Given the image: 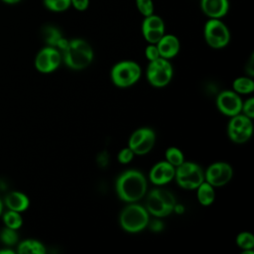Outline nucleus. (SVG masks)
Returning a JSON list of instances; mask_svg holds the SVG:
<instances>
[{
	"label": "nucleus",
	"mask_w": 254,
	"mask_h": 254,
	"mask_svg": "<svg viewBox=\"0 0 254 254\" xmlns=\"http://www.w3.org/2000/svg\"><path fill=\"white\" fill-rule=\"evenodd\" d=\"M115 190L121 200L136 202L146 194L147 180L140 171L127 170L117 178Z\"/></svg>",
	"instance_id": "f257e3e1"
},
{
	"label": "nucleus",
	"mask_w": 254,
	"mask_h": 254,
	"mask_svg": "<svg viewBox=\"0 0 254 254\" xmlns=\"http://www.w3.org/2000/svg\"><path fill=\"white\" fill-rule=\"evenodd\" d=\"M62 59L71 69H84L93 61V50L85 40L72 39L62 52Z\"/></svg>",
	"instance_id": "f03ea898"
},
{
	"label": "nucleus",
	"mask_w": 254,
	"mask_h": 254,
	"mask_svg": "<svg viewBox=\"0 0 254 254\" xmlns=\"http://www.w3.org/2000/svg\"><path fill=\"white\" fill-rule=\"evenodd\" d=\"M119 223L126 232H140L149 224V212L146 207L136 202H131L120 212Z\"/></svg>",
	"instance_id": "7ed1b4c3"
},
{
	"label": "nucleus",
	"mask_w": 254,
	"mask_h": 254,
	"mask_svg": "<svg viewBox=\"0 0 254 254\" xmlns=\"http://www.w3.org/2000/svg\"><path fill=\"white\" fill-rule=\"evenodd\" d=\"M177 201L174 194L164 189L152 190L146 199V209L156 217H165L174 211Z\"/></svg>",
	"instance_id": "20e7f679"
},
{
	"label": "nucleus",
	"mask_w": 254,
	"mask_h": 254,
	"mask_svg": "<svg viewBox=\"0 0 254 254\" xmlns=\"http://www.w3.org/2000/svg\"><path fill=\"white\" fill-rule=\"evenodd\" d=\"M140 65L134 61H121L116 63L110 71L112 82L120 88L130 87L141 77Z\"/></svg>",
	"instance_id": "39448f33"
},
{
	"label": "nucleus",
	"mask_w": 254,
	"mask_h": 254,
	"mask_svg": "<svg viewBox=\"0 0 254 254\" xmlns=\"http://www.w3.org/2000/svg\"><path fill=\"white\" fill-rule=\"evenodd\" d=\"M177 184L185 190H196L204 181V172L193 162L184 161L175 168V178Z\"/></svg>",
	"instance_id": "423d86ee"
},
{
	"label": "nucleus",
	"mask_w": 254,
	"mask_h": 254,
	"mask_svg": "<svg viewBox=\"0 0 254 254\" xmlns=\"http://www.w3.org/2000/svg\"><path fill=\"white\" fill-rule=\"evenodd\" d=\"M203 37L212 49H223L230 42V31L221 19H208L203 27Z\"/></svg>",
	"instance_id": "0eeeda50"
},
{
	"label": "nucleus",
	"mask_w": 254,
	"mask_h": 254,
	"mask_svg": "<svg viewBox=\"0 0 254 254\" xmlns=\"http://www.w3.org/2000/svg\"><path fill=\"white\" fill-rule=\"evenodd\" d=\"M174 69L169 60L158 58L149 64L146 69V77L151 85L154 87H164L170 83L173 78Z\"/></svg>",
	"instance_id": "6e6552de"
},
{
	"label": "nucleus",
	"mask_w": 254,
	"mask_h": 254,
	"mask_svg": "<svg viewBox=\"0 0 254 254\" xmlns=\"http://www.w3.org/2000/svg\"><path fill=\"white\" fill-rule=\"evenodd\" d=\"M253 134L252 119L239 113L231 117L227 125V135L236 144L246 143Z\"/></svg>",
	"instance_id": "1a4fd4ad"
},
{
	"label": "nucleus",
	"mask_w": 254,
	"mask_h": 254,
	"mask_svg": "<svg viewBox=\"0 0 254 254\" xmlns=\"http://www.w3.org/2000/svg\"><path fill=\"white\" fill-rule=\"evenodd\" d=\"M156 142V134L152 128L141 127L136 129L130 136L128 147L135 155H146L154 147Z\"/></svg>",
	"instance_id": "9d476101"
},
{
	"label": "nucleus",
	"mask_w": 254,
	"mask_h": 254,
	"mask_svg": "<svg viewBox=\"0 0 254 254\" xmlns=\"http://www.w3.org/2000/svg\"><path fill=\"white\" fill-rule=\"evenodd\" d=\"M62 61V53L55 47L47 46L38 52L35 66L42 73H50L60 66Z\"/></svg>",
	"instance_id": "9b49d317"
},
{
	"label": "nucleus",
	"mask_w": 254,
	"mask_h": 254,
	"mask_svg": "<svg viewBox=\"0 0 254 254\" xmlns=\"http://www.w3.org/2000/svg\"><path fill=\"white\" fill-rule=\"evenodd\" d=\"M233 176L232 167L225 162H215L204 172V181L214 188L225 186Z\"/></svg>",
	"instance_id": "f8f14e48"
},
{
	"label": "nucleus",
	"mask_w": 254,
	"mask_h": 254,
	"mask_svg": "<svg viewBox=\"0 0 254 254\" xmlns=\"http://www.w3.org/2000/svg\"><path fill=\"white\" fill-rule=\"evenodd\" d=\"M142 35L149 44H157L165 35L164 20L154 13L144 17L142 22Z\"/></svg>",
	"instance_id": "ddd939ff"
},
{
	"label": "nucleus",
	"mask_w": 254,
	"mask_h": 254,
	"mask_svg": "<svg viewBox=\"0 0 254 254\" xmlns=\"http://www.w3.org/2000/svg\"><path fill=\"white\" fill-rule=\"evenodd\" d=\"M242 102L241 97L234 90H223L216 97L217 109L229 117L241 113Z\"/></svg>",
	"instance_id": "4468645a"
},
{
	"label": "nucleus",
	"mask_w": 254,
	"mask_h": 254,
	"mask_svg": "<svg viewBox=\"0 0 254 254\" xmlns=\"http://www.w3.org/2000/svg\"><path fill=\"white\" fill-rule=\"evenodd\" d=\"M175 178V167L167 161H161L155 164L150 173L149 179L156 186H164L172 182Z\"/></svg>",
	"instance_id": "2eb2a0df"
},
{
	"label": "nucleus",
	"mask_w": 254,
	"mask_h": 254,
	"mask_svg": "<svg viewBox=\"0 0 254 254\" xmlns=\"http://www.w3.org/2000/svg\"><path fill=\"white\" fill-rule=\"evenodd\" d=\"M229 0H200V9L208 19H221L229 11Z\"/></svg>",
	"instance_id": "dca6fc26"
},
{
	"label": "nucleus",
	"mask_w": 254,
	"mask_h": 254,
	"mask_svg": "<svg viewBox=\"0 0 254 254\" xmlns=\"http://www.w3.org/2000/svg\"><path fill=\"white\" fill-rule=\"evenodd\" d=\"M160 57L171 60L175 58L180 52V41L177 36L173 34H166L156 44Z\"/></svg>",
	"instance_id": "f3484780"
},
{
	"label": "nucleus",
	"mask_w": 254,
	"mask_h": 254,
	"mask_svg": "<svg viewBox=\"0 0 254 254\" xmlns=\"http://www.w3.org/2000/svg\"><path fill=\"white\" fill-rule=\"evenodd\" d=\"M4 203L8 209L22 212L29 207L30 200L25 193L18 190H13L6 194L4 198Z\"/></svg>",
	"instance_id": "a211bd4d"
},
{
	"label": "nucleus",
	"mask_w": 254,
	"mask_h": 254,
	"mask_svg": "<svg viewBox=\"0 0 254 254\" xmlns=\"http://www.w3.org/2000/svg\"><path fill=\"white\" fill-rule=\"evenodd\" d=\"M196 197L201 205H204V206L210 205L215 198L214 187H212L207 182L203 181L196 188Z\"/></svg>",
	"instance_id": "6ab92c4d"
},
{
	"label": "nucleus",
	"mask_w": 254,
	"mask_h": 254,
	"mask_svg": "<svg viewBox=\"0 0 254 254\" xmlns=\"http://www.w3.org/2000/svg\"><path fill=\"white\" fill-rule=\"evenodd\" d=\"M17 252L20 254H45L46 248L42 242L36 239H26L20 242Z\"/></svg>",
	"instance_id": "aec40b11"
},
{
	"label": "nucleus",
	"mask_w": 254,
	"mask_h": 254,
	"mask_svg": "<svg viewBox=\"0 0 254 254\" xmlns=\"http://www.w3.org/2000/svg\"><path fill=\"white\" fill-rule=\"evenodd\" d=\"M232 87L238 94H249L254 90V81L251 77L240 76L233 80Z\"/></svg>",
	"instance_id": "412c9836"
},
{
	"label": "nucleus",
	"mask_w": 254,
	"mask_h": 254,
	"mask_svg": "<svg viewBox=\"0 0 254 254\" xmlns=\"http://www.w3.org/2000/svg\"><path fill=\"white\" fill-rule=\"evenodd\" d=\"M3 221L6 227L12 228V229H19L23 224V218L18 211L10 210L8 209L3 214Z\"/></svg>",
	"instance_id": "4be33fe9"
},
{
	"label": "nucleus",
	"mask_w": 254,
	"mask_h": 254,
	"mask_svg": "<svg viewBox=\"0 0 254 254\" xmlns=\"http://www.w3.org/2000/svg\"><path fill=\"white\" fill-rule=\"evenodd\" d=\"M43 36L47 45L55 48L57 47L59 41L63 38V35L60 32V30L54 26L45 27L43 31Z\"/></svg>",
	"instance_id": "5701e85b"
},
{
	"label": "nucleus",
	"mask_w": 254,
	"mask_h": 254,
	"mask_svg": "<svg viewBox=\"0 0 254 254\" xmlns=\"http://www.w3.org/2000/svg\"><path fill=\"white\" fill-rule=\"evenodd\" d=\"M44 6L51 12L61 13L71 7L70 0H43Z\"/></svg>",
	"instance_id": "b1692460"
},
{
	"label": "nucleus",
	"mask_w": 254,
	"mask_h": 254,
	"mask_svg": "<svg viewBox=\"0 0 254 254\" xmlns=\"http://www.w3.org/2000/svg\"><path fill=\"white\" fill-rule=\"evenodd\" d=\"M165 158L168 163H170L175 168L181 165L185 161V156L183 152L177 147H170L165 152Z\"/></svg>",
	"instance_id": "393cba45"
},
{
	"label": "nucleus",
	"mask_w": 254,
	"mask_h": 254,
	"mask_svg": "<svg viewBox=\"0 0 254 254\" xmlns=\"http://www.w3.org/2000/svg\"><path fill=\"white\" fill-rule=\"evenodd\" d=\"M236 244L239 248L244 250H253L254 247V236L248 231L240 232L236 236Z\"/></svg>",
	"instance_id": "a878e982"
},
{
	"label": "nucleus",
	"mask_w": 254,
	"mask_h": 254,
	"mask_svg": "<svg viewBox=\"0 0 254 254\" xmlns=\"http://www.w3.org/2000/svg\"><path fill=\"white\" fill-rule=\"evenodd\" d=\"M18 239H19V235L16 229H12L5 226L0 231V240L3 244L7 246L15 245L18 242Z\"/></svg>",
	"instance_id": "bb28decb"
},
{
	"label": "nucleus",
	"mask_w": 254,
	"mask_h": 254,
	"mask_svg": "<svg viewBox=\"0 0 254 254\" xmlns=\"http://www.w3.org/2000/svg\"><path fill=\"white\" fill-rule=\"evenodd\" d=\"M135 4L139 13L144 17H147L154 13L153 0H135Z\"/></svg>",
	"instance_id": "cd10ccee"
},
{
	"label": "nucleus",
	"mask_w": 254,
	"mask_h": 254,
	"mask_svg": "<svg viewBox=\"0 0 254 254\" xmlns=\"http://www.w3.org/2000/svg\"><path fill=\"white\" fill-rule=\"evenodd\" d=\"M134 156L135 154L133 153V151L129 147H126L119 151L117 155V160L121 164H129L133 160Z\"/></svg>",
	"instance_id": "c85d7f7f"
},
{
	"label": "nucleus",
	"mask_w": 254,
	"mask_h": 254,
	"mask_svg": "<svg viewBox=\"0 0 254 254\" xmlns=\"http://www.w3.org/2000/svg\"><path fill=\"white\" fill-rule=\"evenodd\" d=\"M241 113L251 119L254 118V98L253 97H250L246 99L244 102H242Z\"/></svg>",
	"instance_id": "c756f323"
},
{
	"label": "nucleus",
	"mask_w": 254,
	"mask_h": 254,
	"mask_svg": "<svg viewBox=\"0 0 254 254\" xmlns=\"http://www.w3.org/2000/svg\"><path fill=\"white\" fill-rule=\"evenodd\" d=\"M145 56H146V58L149 62H152V61L157 60L158 58H160V54H159L157 45L156 44H149L146 47Z\"/></svg>",
	"instance_id": "7c9ffc66"
},
{
	"label": "nucleus",
	"mask_w": 254,
	"mask_h": 254,
	"mask_svg": "<svg viewBox=\"0 0 254 254\" xmlns=\"http://www.w3.org/2000/svg\"><path fill=\"white\" fill-rule=\"evenodd\" d=\"M71 6L77 11H85L89 6V0H70Z\"/></svg>",
	"instance_id": "2f4dec72"
},
{
	"label": "nucleus",
	"mask_w": 254,
	"mask_h": 254,
	"mask_svg": "<svg viewBox=\"0 0 254 254\" xmlns=\"http://www.w3.org/2000/svg\"><path fill=\"white\" fill-rule=\"evenodd\" d=\"M162 228H163V224L159 220H155L151 223V229L154 231H160L162 230Z\"/></svg>",
	"instance_id": "473e14b6"
},
{
	"label": "nucleus",
	"mask_w": 254,
	"mask_h": 254,
	"mask_svg": "<svg viewBox=\"0 0 254 254\" xmlns=\"http://www.w3.org/2000/svg\"><path fill=\"white\" fill-rule=\"evenodd\" d=\"M1 1L5 4H8V5H15V4L20 3L22 0H1Z\"/></svg>",
	"instance_id": "72a5a7b5"
},
{
	"label": "nucleus",
	"mask_w": 254,
	"mask_h": 254,
	"mask_svg": "<svg viewBox=\"0 0 254 254\" xmlns=\"http://www.w3.org/2000/svg\"><path fill=\"white\" fill-rule=\"evenodd\" d=\"M0 254H14V251L12 249H1Z\"/></svg>",
	"instance_id": "f704fd0d"
},
{
	"label": "nucleus",
	"mask_w": 254,
	"mask_h": 254,
	"mask_svg": "<svg viewBox=\"0 0 254 254\" xmlns=\"http://www.w3.org/2000/svg\"><path fill=\"white\" fill-rule=\"evenodd\" d=\"M2 210H3V202H2V200L0 199V215H1V213H2Z\"/></svg>",
	"instance_id": "c9c22d12"
}]
</instances>
